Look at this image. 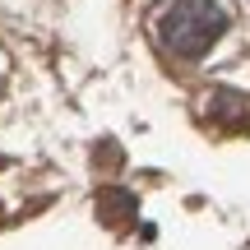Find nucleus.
<instances>
[{"label": "nucleus", "instance_id": "nucleus-1", "mask_svg": "<svg viewBox=\"0 0 250 250\" xmlns=\"http://www.w3.org/2000/svg\"><path fill=\"white\" fill-rule=\"evenodd\" d=\"M227 33V14L218 0H171L158 14V42L176 61H199Z\"/></svg>", "mask_w": 250, "mask_h": 250}, {"label": "nucleus", "instance_id": "nucleus-2", "mask_svg": "<svg viewBox=\"0 0 250 250\" xmlns=\"http://www.w3.org/2000/svg\"><path fill=\"white\" fill-rule=\"evenodd\" d=\"M208 121L218 125V130H246L250 125V98L246 93H232V88H223V93H213L208 98Z\"/></svg>", "mask_w": 250, "mask_h": 250}, {"label": "nucleus", "instance_id": "nucleus-3", "mask_svg": "<svg viewBox=\"0 0 250 250\" xmlns=\"http://www.w3.org/2000/svg\"><path fill=\"white\" fill-rule=\"evenodd\" d=\"M134 213H139V204H134V195H125L121 186H111V190H102V195H98V218L107 227H116V232L134 223Z\"/></svg>", "mask_w": 250, "mask_h": 250}, {"label": "nucleus", "instance_id": "nucleus-4", "mask_svg": "<svg viewBox=\"0 0 250 250\" xmlns=\"http://www.w3.org/2000/svg\"><path fill=\"white\" fill-rule=\"evenodd\" d=\"M0 218H5V208H0Z\"/></svg>", "mask_w": 250, "mask_h": 250}]
</instances>
